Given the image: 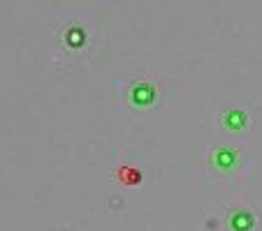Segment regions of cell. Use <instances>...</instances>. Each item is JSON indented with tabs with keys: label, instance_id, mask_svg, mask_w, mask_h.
<instances>
[{
	"label": "cell",
	"instance_id": "6da1fadb",
	"mask_svg": "<svg viewBox=\"0 0 262 231\" xmlns=\"http://www.w3.org/2000/svg\"><path fill=\"white\" fill-rule=\"evenodd\" d=\"M209 162H211V169L216 173H234L239 169V150L230 143H218L209 150Z\"/></svg>",
	"mask_w": 262,
	"mask_h": 231
},
{
	"label": "cell",
	"instance_id": "7a4b0ae2",
	"mask_svg": "<svg viewBox=\"0 0 262 231\" xmlns=\"http://www.w3.org/2000/svg\"><path fill=\"white\" fill-rule=\"evenodd\" d=\"M158 86L154 79H137L128 88V102L135 109H151L158 102Z\"/></svg>",
	"mask_w": 262,
	"mask_h": 231
},
{
	"label": "cell",
	"instance_id": "3957f363",
	"mask_svg": "<svg viewBox=\"0 0 262 231\" xmlns=\"http://www.w3.org/2000/svg\"><path fill=\"white\" fill-rule=\"evenodd\" d=\"M225 226H228V231H255L257 215L251 206L232 203L228 208V213H225Z\"/></svg>",
	"mask_w": 262,
	"mask_h": 231
},
{
	"label": "cell",
	"instance_id": "277c9868",
	"mask_svg": "<svg viewBox=\"0 0 262 231\" xmlns=\"http://www.w3.org/2000/svg\"><path fill=\"white\" fill-rule=\"evenodd\" d=\"M218 125H221V130H225L228 134H242L248 130V125H251V118H248L246 109L242 107H228L225 111L218 116Z\"/></svg>",
	"mask_w": 262,
	"mask_h": 231
},
{
	"label": "cell",
	"instance_id": "5b68a950",
	"mask_svg": "<svg viewBox=\"0 0 262 231\" xmlns=\"http://www.w3.org/2000/svg\"><path fill=\"white\" fill-rule=\"evenodd\" d=\"M86 42H89V33L79 21H72L60 30V44L68 51H81L86 49Z\"/></svg>",
	"mask_w": 262,
	"mask_h": 231
},
{
	"label": "cell",
	"instance_id": "8992f818",
	"mask_svg": "<svg viewBox=\"0 0 262 231\" xmlns=\"http://www.w3.org/2000/svg\"><path fill=\"white\" fill-rule=\"evenodd\" d=\"M116 176H119V181L123 183V185H137L139 181H142V171L139 169H135V167H121L119 171H116Z\"/></svg>",
	"mask_w": 262,
	"mask_h": 231
}]
</instances>
